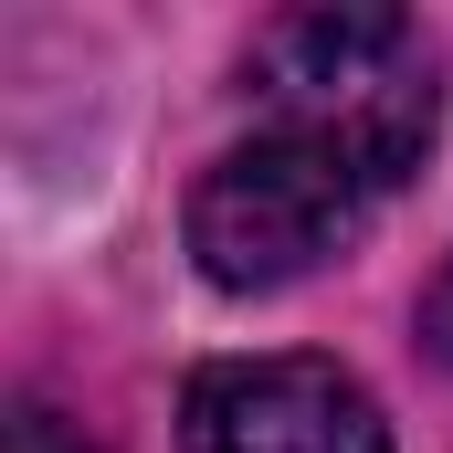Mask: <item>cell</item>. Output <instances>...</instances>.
I'll list each match as a JSON object with an SVG mask.
<instances>
[{"label":"cell","instance_id":"cell-4","mask_svg":"<svg viewBox=\"0 0 453 453\" xmlns=\"http://www.w3.org/2000/svg\"><path fill=\"white\" fill-rule=\"evenodd\" d=\"M11 453H96V443H85V433H74L64 411H42V401H21V411H11Z\"/></svg>","mask_w":453,"mask_h":453},{"label":"cell","instance_id":"cell-1","mask_svg":"<svg viewBox=\"0 0 453 453\" xmlns=\"http://www.w3.org/2000/svg\"><path fill=\"white\" fill-rule=\"evenodd\" d=\"M390 190L401 180L369 148L296 127V116H264L242 148H222L190 180V253L222 296H274V285L317 274L327 253H348Z\"/></svg>","mask_w":453,"mask_h":453},{"label":"cell","instance_id":"cell-2","mask_svg":"<svg viewBox=\"0 0 453 453\" xmlns=\"http://www.w3.org/2000/svg\"><path fill=\"white\" fill-rule=\"evenodd\" d=\"M242 96H264V116H296V127H327L348 148H369L390 180L422 169L433 148V42L401 21V11H296L253 42L242 64Z\"/></svg>","mask_w":453,"mask_h":453},{"label":"cell","instance_id":"cell-3","mask_svg":"<svg viewBox=\"0 0 453 453\" xmlns=\"http://www.w3.org/2000/svg\"><path fill=\"white\" fill-rule=\"evenodd\" d=\"M190 453H390L380 401L338 358H211L180 390Z\"/></svg>","mask_w":453,"mask_h":453},{"label":"cell","instance_id":"cell-5","mask_svg":"<svg viewBox=\"0 0 453 453\" xmlns=\"http://www.w3.org/2000/svg\"><path fill=\"white\" fill-rule=\"evenodd\" d=\"M422 338H433V358L453 369V264H443V285L422 296Z\"/></svg>","mask_w":453,"mask_h":453}]
</instances>
